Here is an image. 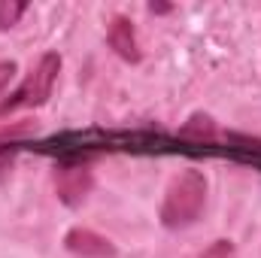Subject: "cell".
<instances>
[{
  "label": "cell",
  "mask_w": 261,
  "mask_h": 258,
  "mask_svg": "<svg viewBox=\"0 0 261 258\" xmlns=\"http://www.w3.org/2000/svg\"><path fill=\"white\" fill-rule=\"evenodd\" d=\"M28 12L24 0H3L0 3V31H9L12 24H18V18Z\"/></svg>",
  "instance_id": "6"
},
{
  "label": "cell",
  "mask_w": 261,
  "mask_h": 258,
  "mask_svg": "<svg viewBox=\"0 0 261 258\" xmlns=\"http://www.w3.org/2000/svg\"><path fill=\"white\" fill-rule=\"evenodd\" d=\"M200 258H237V249H234L231 240H216V243H210V246L203 249Z\"/></svg>",
  "instance_id": "7"
},
{
  "label": "cell",
  "mask_w": 261,
  "mask_h": 258,
  "mask_svg": "<svg viewBox=\"0 0 261 258\" xmlns=\"http://www.w3.org/2000/svg\"><path fill=\"white\" fill-rule=\"evenodd\" d=\"M149 9H152V12H170L167 3H149Z\"/></svg>",
  "instance_id": "9"
},
{
  "label": "cell",
  "mask_w": 261,
  "mask_h": 258,
  "mask_svg": "<svg viewBox=\"0 0 261 258\" xmlns=\"http://www.w3.org/2000/svg\"><path fill=\"white\" fill-rule=\"evenodd\" d=\"M67 252H73L76 258H116L119 249L113 240H107L103 234L91 231V228H70L64 237Z\"/></svg>",
  "instance_id": "4"
},
{
  "label": "cell",
  "mask_w": 261,
  "mask_h": 258,
  "mask_svg": "<svg viewBox=\"0 0 261 258\" xmlns=\"http://www.w3.org/2000/svg\"><path fill=\"white\" fill-rule=\"evenodd\" d=\"M12 76H15V64H12V61H0V91L9 85Z\"/></svg>",
  "instance_id": "8"
},
{
  "label": "cell",
  "mask_w": 261,
  "mask_h": 258,
  "mask_svg": "<svg viewBox=\"0 0 261 258\" xmlns=\"http://www.w3.org/2000/svg\"><path fill=\"white\" fill-rule=\"evenodd\" d=\"M107 43H110V49H113L122 61H128V64H137V61L143 58V52H140V46H137V31H134V21H130V18H125V15H116V18L110 21Z\"/></svg>",
  "instance_id": "5"
},
{
  "label": "cell",
  "mask_w": 261,
  "mask_h": 258,
  "mask_svg": "<svg viewBox=\"0 0 261 258\" xmlns=\"http://www.w3.org/2000/svg\"><path fill=\"white\" fill-rule=\"evenodd\" d=\"M206 203V176L189 167L182 173H176L167 186L164 203H161V225L164 228H189L197 222L200 210Z\"/></svg>",
  "instance_id": "1"
},
{
  "label": "cell",
  "mask_w": 261,
  "mask_h": 258,
  "mask_svg": "<svg viewBox=\"0 0 261 258\" xmlns=\"http://www.w3.org/2000/svg\"><path fill=\"white\" fill-rule=\"evenodd\" d=\"M58 70H61V55H58V52H46V55L37 61V67H31V73L24 76V82H21L9 97L0 100V116L18 113V110L43 107V104L52 97Z\"/></svg>",
  "instance_id": "2"
},
{
  "label": "cell",
  "mask_w": 261,
  "mask_h": 258,
  "mask_svg": "<svg viewBox=\"0 0 261 258\" xmlns=\"http://www.w3.org/2000/svg\"><path fill=\"white\" fill-rule=\"evenodd\" d=\"M94 186V176L85 161H61L55 170V192L67 207H79Z\"/></svg>",
  "instance_id": "3"
}]
</instances>
